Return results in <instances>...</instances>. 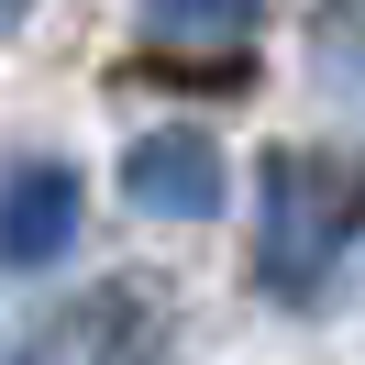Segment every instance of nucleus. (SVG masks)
Masks as SVG:
<instances>
[{"label":"nucleus","instance_id":"f03ea898","mask_svg":"<svg viewBox=\"0 0 365 365\" xmlns=\"http://www.w3.org/2000/svg\"><path fill=\"white\" fill-rule=\"evenodd\" d=\"M122 200L155 210V222H210V210L232 200L222 144H210L200 122H155V133H133V144H122Z\"/></svg>","mask_w":365,"mask_h":365},{"label":"nucleus","instance_id":"f257e3e1","mask_svg":"<svg viewBox=\"0 0 365 365\" xmlns=\"http://www.w3.org/2000/svg\"><path fill=\"white\" fill-rule=\"evenodd\" d=\"M365 232V155H321V144H277L266 155V244L255 277L277 299H321V277L343 266V244Z\"/></svg>","mask_w":365,"mask_h":365},{"label":"nucleus","instance_id":"423d86ee","mask_svg":"<svg viewBox=\"0 0 365 365\" xmlns=\"http://www.w3.org/2000/svg\"><path fill=\"white\" fill-rule=\"evenodd\" d=\"M23 11H34V0H0V23H23Z\"/></svg>","mask_w":365,"mask_h":365},{"label":"nucleus","instance_id":"39448f33","mask_svg":"<svg viewBox=\"0 0 365 365\" xmlns=\"http://www.w3.org/2000/svg\"><path fill=\"white\" fill-rule=\"evenodd\" d=\"M0 365H34V354H23V343H11V332H0Z\"/></svg>","mask_w":365,"mask_h":365},{"label":"nucleus","instance_id":"7ed1b4c3","mask_svg":"<svg viewBox=\"0 0 365 365\" xmlns=\"http://www.w3.org/2000/svg\"><path fill=\"white\" fill-rule=\"evenodd\" d=\"M78 222H89V188H78V166L34 155V166H11V178H0V266H11V277L67 266V255H78Z\"/></svg>","mask_w":365,"mask_h":365},{"label":"nucleus","instance_id":"20e7f679","mask_svg":"<svg viewBox=\"0 0 365 365\" xmlns=\"http://www.w3.org/2000/svg\"><path fill=\"white\" fill-rule=\"evenodd\" d=\"M266 0H144V34L155 45H244Z\"/></svg>","mask_w":365,"mask_h":365}]
</instances>
